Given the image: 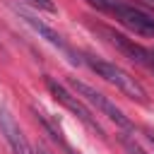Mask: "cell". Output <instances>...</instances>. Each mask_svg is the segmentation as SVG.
Here are the masks:
<instances>
[{
	"label": "cell",
	"instance_id": "52a82bcc",
	"mask_svg": "<svg viewBox=\"0 0 154 154\" xmlns=\"http://www.w3.org/2000/svg\"><path fill=\"white\" fill-rule=\"evenodd\" d=\"M14 12H17V14H19V17H22V19H24V22H26V24H29V26H31V29H34V31L41 36V38H46L51 46H55V48H60L65 55H70V60H72V63H79L77 53H75V51H72V48H70V46L63 41V36H60L58 31H53L48 24H43L41 19H36L34 14H29V12H26V10H22V7H14Z\"/></svg>",
	"mask_w": 154,
	"mask_h": 154
},
{
	"label": "cell",
	"instance_id": "277c9868",
	"mask_svg": "<svg viewBox=\"0 0 154 154\" xmlns=\"http://www.w3.org/2000/svg\"><path fill=\"white\" fill-rule=\"evenodd\" d=\"M70 84H72V89L77 91V96H82L84 101H89L99 113H103L106 118H111L116 125H120V128H125V130H132V123H130V118L108 99V96H103L101 91H96L94 87H89V84H84V82H77V79H70Z\"/></svg>",
	"mask_w": 154,
	"mask_h": 154
},
{
	"label": "cell",
	"instance_id": "8fae6325",
	"mask_svg": "<svg viewBox=\"0 0 154 154\" xmlns=\"http://www.w3.org/2000/svg\"><path fill=\"white\" fill-rule=\"evenodd\" d=\"M36 154H51V152H48L46 147H36Z\"/></svg>",
	"mask_w": 154,
	"mask_h": 154
},
{
	"label": "cell",
	"instance_id": "8992f818",
	"mask_svg": "<svg viewBox=\"0 0 154 154\" xmlns=\"http://www.w3.org/2000/svg\"><path fill=\"white\" fill-rule=\"evenodd\" d=\"M0 132L5 135L14 154H36V147H31V142L26 140V135L22 132V128L17 125L14 116L7 108H0Z\"/></svg>",
	"mask_w": 154,
	"mask_h": 154
},
{
	"label": "cell",
	"instance_id": "30bf717a",
	"mask_svg": "<svg viewBox=\"0 0 154 154\" xmlns=\"http://www.w3.org/2000/svg\"><path fill=\"white\" fill-rule=\"evenodd\" d=\"M144 135H147V140H149V142H152V144H154V132H152V130H149V128H144Z\"/></svg>",
	"mask_w": 154,
	"mask_h": 154
},
{
	"label": "cell",
	"instance_id": "ba28073f",
	"mask_svg": "<svg viewBox=\"0 0 154 154\" xmlns=\"http://www.w3.org/2000/svg\"><path fill=\"white\" fill-rule=\"evenodd\" d=\"M120 144L125 147V152L128 154H149L140 142H135V137H130V135H120Z\"/></svg>",
	"mask_w": 154,
	"mask_h": 154
},
{
	"label": "cell",
	"instance_id": "5b68a950",
	"mask_svg": "<svg viewBox=\"0 0 154 154\" xmlns=\"http://www.w3.org/2000/svg\"><path fill=\"white\" fill-rule=\"evenodd\" d=\"M113 48H118L123 55H128L132 63H137V65H142L144 70H149V72H154V53L149 51V48H144V46H140V43H135L132 38H128V36H123V34H118V31H113V29H108V26H94Z\"/></svg>",
	"mask_w": 154,
	"mask_h": 154
},
{
	"label": "cell",
	"instance_id": "6da1fadb",
	"mask_svg": "<svg viewBox=\"0 0 154 154\" xmlns=\"http://www.w3.org/2000/svg\"><path fill=\"white\" fill-rule=\"evenodd\" d=\"M82 63H87L89 70H94L101 79H106L108 84H113V87H116L118 91H123L128 99L140 101V103H147V91H144V87H142L130 72H125L123 67H118L116 63H108V60L96 58V55H91V53H84Z\"/></svg>",
	"mask_w": 154,
	"mask_h": 154
},
{
	"label": "cell",
	"instance_id": "7a4b0ae2",
	"mask_svg": "<svg viewBox=\"0 0 154 154\" xmlns=\"http://www.w3.org/2000/svg\"><path fill=\"white\" fill-rule=\"evenodd\" d=\"M91 7L113 14L123 26H128L130 31L140 34V36H154V14L144 12L142 7L128 5L123 0H87Z\"/></svg>",
	"mask_w": 154,
	"mask_h": 154
},
{
	"label": "cell",
	"instance_id": "3957f363",
	"mask_svg": "<svg viewBox=\"0 0 154 154\" xmlns=\"http://www.w3.org/2000/svg\"><path fill=\"white\" fill-rule=\"evenodd\" d=\"M46 87H48L51 96H53L58 103H63L70 113H75V116L84 123V128H89L94 135H99L101 140H106V130L101 128V123L96 120V116H94V113H91V111H89V108H87V106H84V103L75 96V94H70V91H67L60 82H55L53 77H46Z\"/></svg>",
	"mask_w": 154,
	"mask_h": 154
},
{
	"label": "cell",
	"instance_id": "9c48e42d",
	"mask_svg": "<svg viewBox=\"0 0 154 154\" xmlns=\"http://www.w3.org/2000/svg\"><path fill=\"white\" fill-rule=\"evenodd\" d=\"M31 5H36L38 10H43V12H55L58 7H55V2L53 0H29Z\"/></svg>",
	"mask_w": 154,
	"mask_h": 154
}]
</instances>
